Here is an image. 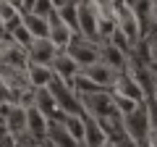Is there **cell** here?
I'll return each instance as SVG.
<instances>
[{"label": "cell", "instance_id": "cell-15", "mask_svg": "<svg viewBox=\"0 0 157 147\" xmlns=\"http://www.w3.org/2000/svg\"><path fill=\"white\" fill-rule=\"evenodd\" d=\"M47 142H50L52 147H81V145L71 137V131L66 129L63 121H50V134H47Z\"/></svg>", "mask_w": 157, "mask_h": 147}, {"label": "cell", "instance_id": "cell-6", "mask_svg": "<svg viewBox=\"0 0 157 147\" xmlns=\"http://www.w3.org/2000/svg\"><path fill=\"white\" fill-rule=\"evenodd\" d=\"M52 71H55V76L60 81H66L68 87H73V81L81 76V66H78L66 50H60V53H58V58L52 61Z\"/></svg>", "mask_w": 157, "mask_h": 147}, {"label": "cell", "instance_id": "cell-24", "mask_svg": "<svg viewBox=\"0 0 157 147\" xmlns=\"http://www.w3.org/2000/svg\"><path fill=\"white\" fill-rule=\"evenodd\" d=\"M155 26H157V0H155Z\"/></svg>", "mask_w": 157, "mask_h": 147}, {"label": "cell", "instance_id": "cell-5", "mask_svg": "<svg viewBox=\"0 0 157 147\" xmlns=\"http://www.w3.org/2000/svg\"><path fill=\"white\" fill-rule=\"evenodd\" d=\"M115 8H118V29L128 37V42L134 45V50L139 47V42L144 40V34H141V26L139 21H136L134 11H131L128 3H123V0H115Z\"/></svg>", "mask_w": 157, "mask_h": 147}, {"label": "cell", "instance_id": "cell-11", "mask_svg": "<svg viewBox=\"0 0 157 147\" xmlns=\"http://www.w3.org/2000/svg\"><path fill=\"white\" fill-rule=\"evenodd\" d=\"M58 47L50 40H34V45L29 47V61L37 66H52V61L58 58Z\"/></svg>", "mask_w": 157, "mask_h": 147}, {"label": "cell", "instance_id": "cell-7", "mask_svg": "<svg viewBox=\"0 0 157 147\" xmlns=\"http://www.w3.org/2000/svg\"><path fill=\"white\" fill-rule=\"evenodd\" d=\"M113 92L115 95H123V97H128V100H136L139 105H147V92L141 89V84L131 76L128 71H123L121 76H118V81H115V87H113Z\"/></svg>", "mask_w": 157, "mask_h": 147}, {"label": "cell", "instance_id": "cell-14", "mask_svg": "<svg viewBox=\"0 0 157 147\" xmlns=\"http://www.w3.org/2000/svg\"><path fill=\"white\" fill-rule=\"evenodd\" d=\"M26 79H29V87L32 89H47L58 76L52 71V66H37V63H32L29 71H26Z\"/></svg>", "mask_w": 157, "mask_h": 147}, {"label": "cell", "instance_id": "cell-25", "mask_svg": "<svg viewBox=\"0 0 157 147\" xmlns=\"http://www.w3.org/2000/svg\"><path fill=\"white\" fill-rule=\"evenodd\" d=\"M105 147H115V145H113V142H110V139H107V145H105Z\"/></svg>", "mask_w": 157, "mask_h": 147}, {"label": "cell", "instance_id": "cell-23", "mask_svg": "<svg viewBox=\"0 0 157 147\" xmlns=\"http://www.w3.org/2000/svg\"><path fill=\"white\" fill-rule=\"evenodd\" d=\"M147 147H157V129H152V134H149V142H147Z\"/></svg>", "mask_w": 157, "mask_h": 147}, {"label": "cell", "instance_id": "cell-16", "mask_svg": "<svg viewBox=\"0 0 157 147\" xmlns=\"http://www.w3.org/2000/svg\"><path fill=\"white\" fill-rule=\"evenodd\" d=\"M55 11L78 37V0H55Z\"/></svg>", "mask_w": 157, "mask_h": 147}, {"label": "cell", "instance_id": "cell-4", "mask_svg": "<svg viewBox=\"0 0 157 147\" xmlns=\"http://www.w3.org/2000/svg\"><path fill=\"white\" fill-rule=\"evenodd\" d=\"M123 129H126V134H128L139 147H147L149 134H152V121H149V110H147V105H141L136 113L126 116V118H123Z\"/></svg>", "mask_w": 157, "mask_h": 147}, {"label": "cell", "instance_id": "cell-13", "mask_svg": "<svg viewBox=\"0 0 157 147\" xmlns=\"http://www.w3.org/2000/svg\"><path fill=\"white\" fill-rule=\"evenodd\" d=\"M84 76H86V79H92L94 84H100L102 89H113L121 74H118V71H113V68L107 66V63H102V61H100L97 66L86 68V71H84Z\"/></svg>", "mask_w": 157, "mask_h": 147}, {"label": "cell", "instance_id": "cell-9", "mask_svg": "<svg viewBox=\"0 0 157 147\" xmlns=\"http://www.w3.org/2000/svg\"><path fill=\"white\" fill-rule=\"evenodd\" d=\"M128 6H131L136 21H139V26H141V34H144V40H147L149 32L155 29V3H149V0H134Z\"/></svg>", "mask_w": 157, "mask_h": 147}, {"label": "cell", "instance_id": "cell-8", "mask_svg": "<svg viewBox=\"0 0 157 147\" xmlns=\"http://www.w3.org/2000/svg\"><path fill=\"white\" fill-rule=\"evenodd\" d=\"M73 40H76L73 29L68 26V24L58 16V11H55V13L50 16V42L58 47V50H68V45H71Z\"/></svg>", "mask_w": 157, "mask_h": 147}, {"label": "cell", "instance_id": "cell-20", "mask_svg": "<svg viewBox=\"0 0 157 147\" xmlns=\"http://www.w3.org/2000/svg\"><path fill=\"white\" fill-rule=\"evenodd\" d=\"M39 18H50L55 13V0H34V11Z\"/></svg>", "mask_w": 157, "mask_h": 147}, {"label": "cell", "instance_id": "cell-12", "mask_svg": "<svg viewBox=\"0 0 157 147\" xmlns=\"http://www.w3.org/2000/svg\"><path fill=\"white\" fill-rule=\"evenodd\" d=\"M3 66H6V68H13V71L26 74L29 66H32V61H29V50H24V47H18V45L3 47Z\"/></svg>", "mask_w": 157, "mask_h": 147}, {"label": "cell", "instance_id": "cell-22", "mask_svg": "<svg viewBox=\"0 0 157 147\" xmlns=\"http://www.w3.org/2000/svg\"><path fill=\"white\" fill-rule=\"evenodd\" d=\"M147 110H149L152 129H157V97H149V100H147Z\"/></svg>", "mask_w": 157, "mask_h": 147}, {"label": "cell", "instance_id": "cell-2", "mask_svg": "<svg viewBox=\"0 0 157 147\" xmlns=\"http://www.w3.org/2000/svg\"><path fill=\"white\" fill-rule=\"evenodd\" d=\"M66 53L78 63V66H81V71H86V68L97 66V63L102 61V47H100V42L84 40V37H76V40L68 45Z\"/></svg>", "mask_w": 157, "mask_h": 147}, {"label": "cell", "instance_id": "cell-3", "mask_svg": "<svg viewBox=\"0 0 157 147\" xmlns=\"http://www.w3.org/2000/svg\"><path fill=\"white\" fill-rule=\"evenodd\" d=\"M78 97H81V95H78ZM81 102H84L86 113H89L92 118H97V121H105V118H123V116L118 113V108H115L113 89H110V92H100V95H86V97H81Z\"/></svg>", "mask_w": 157, "mask_h": 147}, {"label": "cell", "instance_id": "cell-1", "mask_svg": "<svg viewBox=\"0 0 157 147\" xmlns=\"http://www.w3.org/2000/svg\"><path fill=\"white\" fill-rule=\"evenodd\" d=\"M78 37L100 42V11H97V0H78Z\"/></svg>", "mask_w": 157, "mask_h": 147}, {"label": "cell", "instance_id": "cell-17", "mask_svg": "<svg viewBox=\"0 0 157 147\" xmlns=\"http://www.w3.org/2000/svg\"><path fill=\"white\" fill-rule=\"evenodd\" d=\"M21 18L34 40H50V18H39L37 13H24Z\"/></svg>", "mask_w": 157, "mask_h": 147}, {"label": "cell", "instance_id": "cell-21", "mask_svg": "<svg viewBox=\"0 0 157 147\" xmlns=\"http://www.w3.org/2000/svg\"><path fill=\"white\" fill-rule=\"evenodd\" d=\"M147 47H149V58H152V66H157V26L149 32V37H147Z\"/></svg>", "mask_w": 157, "mask_h": 147}, {"label": "cell", "instance_id": "cell-18", "mask_svg": "<svg viewBox=\"0 0 157 147\" xmlns=\"http://www.w3.org/2000/svg\"><path fill=\"white\" fill-rule=\"evenodd\" d=\"M63 124H66V129L71 131L73 139L84 147V139H86V118H81V116H66Z\"/></svg>", "mask_w": 157, "mask_h": 147}, {"label": "cell", "instance_id": "cell-19", "mask_svg": "<svg viewBox=\"0 0 157 147\" xmlns=\"http://www.w3.org/2000/svg\"><path fill=\"white\" fill-rule=\"evenodd\" d=\"M0 21H3V26L21 21V13H18L16 0H3V3H0Z\"/></svg>", "mask_w": 157, "mask_h": 147}, {"label": "cell", "instance_id": "cell-10", "mask_svg": "<svg viewBox=\"0 0 157 147\" xmlns=\"http://www.w3.org/2000/svg\"><path fill=\"white\" fill-rule=\"evenodd\" d=\"M100 47H102V63H107V66H110L113 71H118V74L128 71V63H131L128 53H123L121 47L113 45V42H102Z\"/></svg>", "mask_w": 157, "mask_h": 147}]
</instances>
